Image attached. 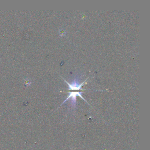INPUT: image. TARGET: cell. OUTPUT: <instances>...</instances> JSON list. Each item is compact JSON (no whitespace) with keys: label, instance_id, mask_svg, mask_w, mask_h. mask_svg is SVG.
<instances>
[{"label":"cell","instance_id":"7a4b0ae2","mask_svg":"<svg viewBox=\"0 0 150 150\" xmlns=\"http://www.w3.org/2000/svg\"><path fill=\"white\" fill-rule=\"evenodd\" d=\"M83 93V92H70L69 93V96H68V98L65 101V102L68 99H70V98H71L72 101L73 102L75 103L76 102V96H79L80 97H81L82 99L85 100V99L82 97L81 96V94Z\"/></svg>","mask_w":150,"mask_h":150},{"label":"cell","instance_id":"6da1fadb","mask_svg":"<svg viewBox=\"0 0 150 150\" xmlns=\"http://www.w3.org/2000/svg\"><path fill=\"white\" fill-rule=\"evenodd\" d=\"M62 79H63V78H62ZM87 79H86V81H85L82 82V83H80L79 79L77 78V79H75V80H74L71 83H68L67 81H66L64 79L65 82H66L67 85H68L69 87L67 88V89H69V90H79V89H82V90H83V89L81 88V87H82V86L84 85V83L86 82Z\"/></svg>","mask_w":150,"mask_h":150}]
</instances>
